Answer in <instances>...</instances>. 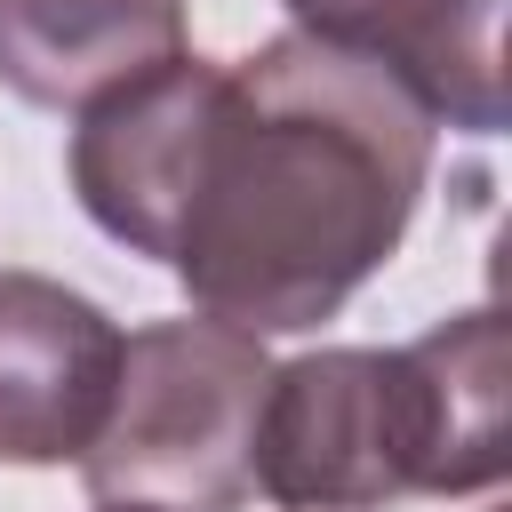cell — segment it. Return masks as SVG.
<instances>
[{"mask_svg": "<svg viewBox=\"0 0 512 512\" xmlns=\"http://www.w3.org/2000/svg\"><path fill=\"white\" fill-rule=\"evenodd\" d=\"M424 176L432 112L384 64L280 32L216 80L168 272L208 320L304 336L392 264Z\"/></svg>", "mask_w": 512, "mask_h": 512, "instance_id": "obj_1", "label": "cell"}, {"mask_svg": "<svg viewBox=\"0 0 512 512\" xmlns=\"http://www.w3.org/2000/svg\"><path fill=\"white\" fill-rule=\"evenodd\" d=\"M504 312L472 304L400 352L320 344L264 376L256 488L280 512H376L504 480Z\"/></svg>", "mask_w": 512, "mask_h": 512, "instance_id": "obj_2", "label": "cell"}, {"mask_svg": "<svg viewBox=\"0 0 512 512\" xmlns=\"http://www.w3.org/2000/svg\"><path fill=\"white\" fill-rule=\"evenodd\" d=\"M264 336L232 320H152L120 336V376L80 480L96 504L136 512H240L256 496Z\"/></svg>", "mask_w": 512, "mask_h": 512, "instance_id": "obj_3", "label": "cell"}, {"mask_svg": "<svg viewBox=\"0 0 512 512\" xmlns=\"http://www.w3.org/2000/svg\"><path fill=\"white\" fill-rule=\"evenodd\" d=\"M216 80H224V64L176 48L152 72H136L120 88H104L96 104H80L64 168H72V192H80V208H88V224L104 240L168 264L176 208H184V184H192V152H200Z\"/></svg>", "mask_w": 512, "mask_h": 512, "instance_id": "obj_4", "label": "cell"}, {"mask_svg": "<svg viewBox=\"0 0 512 512\" xmlns=\"http://www.w3.org/2000/svg\"><path fill=\"white\" fill-rule=\"evenodd\" d=\"M120 328L48 272H0V464H80L112 408Z\"/></svg>", "mask_w": 512, "mask_h": 512, "instance_id": "obj_5", "label": "cell"}, {"mask_svg": "<svg viewBox=\"0 0 512 512\" xmlns=\"http://www.w3.org/2000/svg\"><path fill=\"white\" fill-rule=\"evenodd\" d=\"M296 32L384 64L432 120L504 128V0H280Z\"/></svg>", "mask_w": 512, "mask_h": 512, "instance_id": "obj_6", "label": "cell"}, {"mask_svg": "<svg viewBox=\"0 0 512 512\" xmlns=\"http://www.w3.org/2000/svg\"><path fill=\"white\" fill-rule=\"evenodd\" d=\"M184 48V0H0V88L80 112Z\"/></svg>", "mask_w": 512, "mask_h": 512, "instance_id": "obj_7", "label": "cell"}, {"mask_svg": "<svg viewBox=\"0 0 512 512\" xmlns=\"http://www.w3.org/2000/svg\"><path fill=\"white\" fill-rule=\"evenodd\" d=\"M96 512H136V504H96Z\"/></svg>", "mask_w": 512, "mask_h": 512, "instance_id": "obj_8", "label": "cell"}]
</instances>
